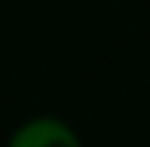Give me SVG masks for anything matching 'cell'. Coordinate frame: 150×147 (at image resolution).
Wrapping results in <instances>:
<instances>
[{
	"mask_svg": "<svg viewBox=\"0 0 150 147\" xmlns=\"http://www.w3.org/2000/svg\"><path fill=\"white\" fill-rule=\"evenodd\" d=\"M6 147H83V141L58 117H31L16 126Z\"/></svg>",
	"mask_w": 150,
	"mask_h": 147,
	"instance_id": "6da1fadb",
	"label": "cell"
}]
</instances>
